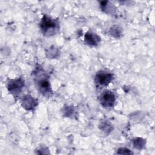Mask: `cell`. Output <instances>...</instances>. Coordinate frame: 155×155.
Returning <instances> with one entry per match:
<instances>
[{"label":"cell","instance_id":"6da1fadb","mask_svg":"<svg viewBox=\"0 0 155 155\" xmlns=\"http://www.w3.org/2000/svg\"><path fill=\"white\" fill-rule=\"evenodd\" d=\"M34 81L38 91L43 96L49 97L53 94V90L48 75L39 66L36 67L33 73Z\"/></svg>","mask_w":155,"mask_h":155},{"label":"cell","instance_id":"7a4b0ae2","mask_svg":"<svg viewBox=\"0 0 155 155\" xmlns=\"http://www.w3.org/2000/svg\"><path fill=\"white\" fill-rule=\"evenodd\" d=\"M39 27L43 35L46 36H54L59 32V30L58 21L48 16L47 15H44L39 23Z\"/></svg>","mask_w":155,"mask_h":155},{"label":"cell","instance_id":"3957f363","mask_svg":"<svg viewBox=\"0 0 155 155\" xmlns=\"http://www.w3.org/2000/svg\"><path fill=\"white\" fill-rule=\"evenodd\" d=\"M24 81L22 78L9 79L7 82V88L8 91L15 97L19 96L24 87Z\"/></svg>","mask_w":155,"mask_h":155},{"label":"cell","instance_id":"277c9868","mask_svg":"<svg viewBox=\"0 0 155 155\" xmlns=\"http://www.w3.org/2000/svg\"><path fill=\"white\" fill-rule=\"evenodd\" d=\"M99 101L104 108H111L115 104L116 96L112 91L110 90H105L101 93L99 97Z\"/></svg>","mask_w":155,"mask_h":155},{"label":"cell","instance_id":"5b68a950","mask_svg":"<svg viewBox=\"0 0 155 155\" xmlns=\"http://www.w3.org/2000/svg\"><path fill=\"white\" fill-rule=\"evenodd\" d=\"M113 79V74L105 71H99L95 76V82L100 86L106 87Z\"/></svg>","mask_w":155,"mask_h":155},{"label":"cell","instance_id":"8992f818","mask_svg":"<svg viewBox=\"0 0 155 155\" xmlns=\"http://www.w3.org/2000/svg\"><path fill=\"white\" fill-rule=\"evenodd\" d=\"M38 105V101L33 96L26 94L22 97L21 105L27 111L33 110Z\"/></svg>","mask_w":155,"mask_h":155},{"label":"cell","instance_id":"52a82bcc","mask_svg":"<svg viewBox=\"0 0 155 155\" xmlns=\"http://www.w3.org/2000/svg\"><path fill=\"white\" fill-rule=\"evenodd\" d=\"M84 40L87 45L91 47L97 46L101 41L100 36L97 34L92 31H88L85 33Z\"/></svg>","mask_w":155,"mask_h":155},{"label":"cell","instance_id":"ba28073f","mask_svg":"<svg viewBox=\"0 0 155 155\" xmlns=\"http://www.w3.org/2000/svg\"><path fill=\"white\" fill-rule=\"evenodd\" d=\"M100 7L101 10L107 14L113 15L116 13V7L110 1H103L100 2Z\"/></svg>","mask_w":155,"mask_h":155},{"label":"cell","instance_id":"9c48e42d","mask_svg":"<svg viewBox=\"0 0 155 155\" xmlns=\"http://www.w3.org/2000/svg\"><path fill=\"white\" fill-rule=\"evenodd\" d=\"M110 35L115 38H120L122 35V28L117 25H113L109 30Z\"/></svg>","mask_w":155,"mask_h":155},{"label":"cell","instance_id":"30bf717a","mask_svg":"<svg viewBox=\"0 0 155 155\" xmlns=\"http://www.w3.org/2000/svg\"><path fill=\"white\" fill-rule=\"evenodd\" d=\"M145 140L140 137L135 138L133 140V144L134 147L137 149H142L145 146Z\"/></svg>","mask_w":155,"mask_h":155},{"label":"cell","instance_id":"8fae6325","mask_svg":"<svg viewBox=\"0 0 155 155\" xmlns=\"http://www.w3.org/2000/svg\"><path fill=\"white\" fill-rule=\"evenodd\" d=\"M99 127L101 130L105 132L106 133L111 132V130H113V127L111 126V124L109 123L108 121L102 122Z\"/></svg>","mask_w":155,"mask_h":155},{"label":"cell","instance_id":"7c38bea8","mask_svg":"<svg viewBox=\"0 0 155 155\" xmlns=\"http://www.w3.org/2000/svg\"><path fill=\"white\" fill-rule=\"evenodd\" d=\"M63 111H64V113L65 116H66L67 117H69V116H70L71 115H73L74 110H73V108L72 107L68 106V107L64 108Z\"/></svg>","mask_w":155,"mask_h":155},{"label":"cell","instance_id":"4fadbf2b","mask_svg":"<svg viewBox=\"0 0 155 155\" xmlns=\"http://www.w3.org/2000/svg\"><path fill=\"white\" fill-rule=\"evenodd\" d=\"M117 154H133V152L131 151L129 149L127 148H119L117 152Z\"/></svg>","mask_w":155,"mask_h":155}]
</instances>
